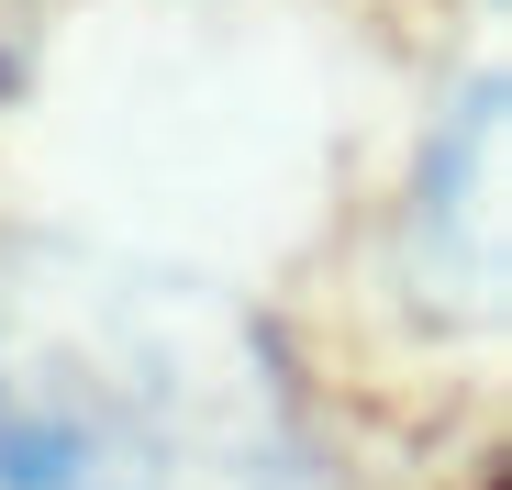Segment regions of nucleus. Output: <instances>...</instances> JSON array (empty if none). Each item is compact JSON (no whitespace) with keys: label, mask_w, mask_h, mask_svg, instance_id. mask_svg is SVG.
Instances as JSON below:
<instances>
[{"label":"nucleus","mask_w":512,"mask_h":490,"mask_svg":"<svg viewBox=\"0 0 512 490\" xmlns=\"http://www.w3.org/2000/svg\"><path fill=\"white\" fill-rule=\"evenodd\" d=\"M290 413L268 346L212 301L0 257V490H279Z\"/></svg>","instance_id":"nucleus-1"},{"label":"nucleus","mask_w":512,"mask_h":490,"mask_svg":"<svg viewBox=\"0 0 512 490\" xmlns=\"http://www.w3.org/2000/svg\"><path fill=\"white\" fill-rule=\"evenodd\" d=\"M412 257L435 268V301H457V268H468V301L501 290V78H468V112H446L435 134Z\"/></svg>","instance_id":"nucleus-2"},{"label":"nucleus","mask_w":512,"mask_h":490,"mask_svg":"<svg viewBox=\"0 0 512 490\" xmlns=\"http://www.w3.org/2000/svg\"><path fill=\"white\" fill-rule=\"evenodd\" d=\"M23 56H34V0H0V101H12Z\"/></svg>","instance_id":"nucleus-3"}]
</instances>
